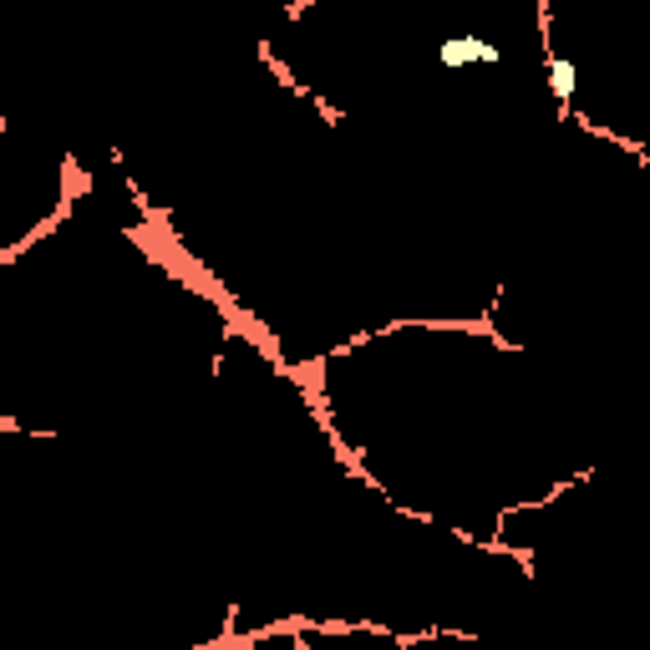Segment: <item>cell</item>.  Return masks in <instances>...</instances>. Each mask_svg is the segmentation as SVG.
Wrapping results in <instances>:
<instances>
[{
    "mask_svg": "<svg viewBox=\"0 0 650 650\" xmlns=\"http://www.w3.org/2000/svg\"><path fill=\"white\" fill-rule=\"evenodd\" d=\"M437 61L453 67V72H458V67H483V61H498V47L494 41H478V37H453L437 47Z\"/></svg>",
    "mask_w": 650,
    "mask_h": 650,
    "instance_id": "1",
    "label": "cell"
}]
</instances>
